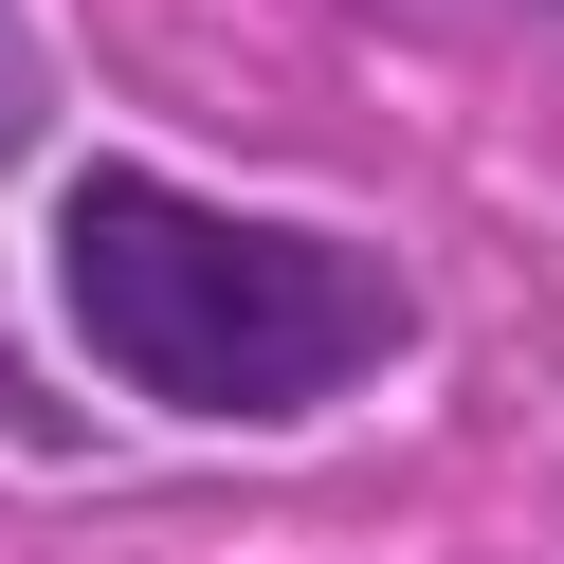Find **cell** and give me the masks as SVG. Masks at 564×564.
Segmentation results:
<instances>
[{
	"mask_svg": "<svg viewBox=\"0 0 564 564\" xmlns=\"http://www.w3.org/2000/svg\"><path fill=\"white\" fill-rule=\"evenodd\" d=\"M55 292H74L91 365L128 401H183V419H292L401 346V273L382 256L219 219V200L147 183V164H91L55 200Z\"/></svg>",
	"mask_w": 564,
	"mask_h": 564,
	"instance_id": "6da1fadb",
	"label": "cell"
}]
</instances>
